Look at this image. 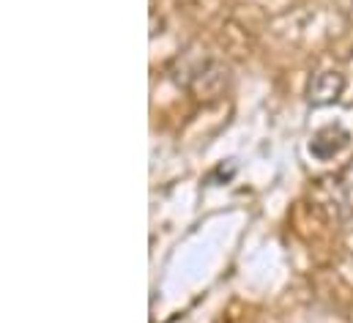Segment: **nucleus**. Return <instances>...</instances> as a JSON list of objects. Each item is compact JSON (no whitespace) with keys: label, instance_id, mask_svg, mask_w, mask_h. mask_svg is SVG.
<instances>
[{"label":"nucleus","instance_id":"nucleus-1","mask_svg":"<svg viewBox=\"0 0 353 323\" xmlns=\"http://www.w3.org/2000/svg\"><path fill=\"white\" fill-rule=\"evenodd\" d=\"M343 88H345L343 75H337V72H318V75H312V80L307 85V99H310V104L323 107V104L337 101Z\"/></svg>","mask_w":353,"mask_h":323},{"label":"nucleus","instance_id":"nucleus-2","mask_svg":"<svg viewBox=\"0 0 353 323\" xmlns=\"http://www.w3.org/2000/svg\"><path fill=\"white\" fill-rule=\"evenodd\" d=\"M348 140H351V135H348L343 126H323V129H318L315 137L310 140V154H312L315 159L326 162V159H332V157H337V154L348 146Z\"/></svg>","mask_w":353,"mask_h":323}]
</instances>
